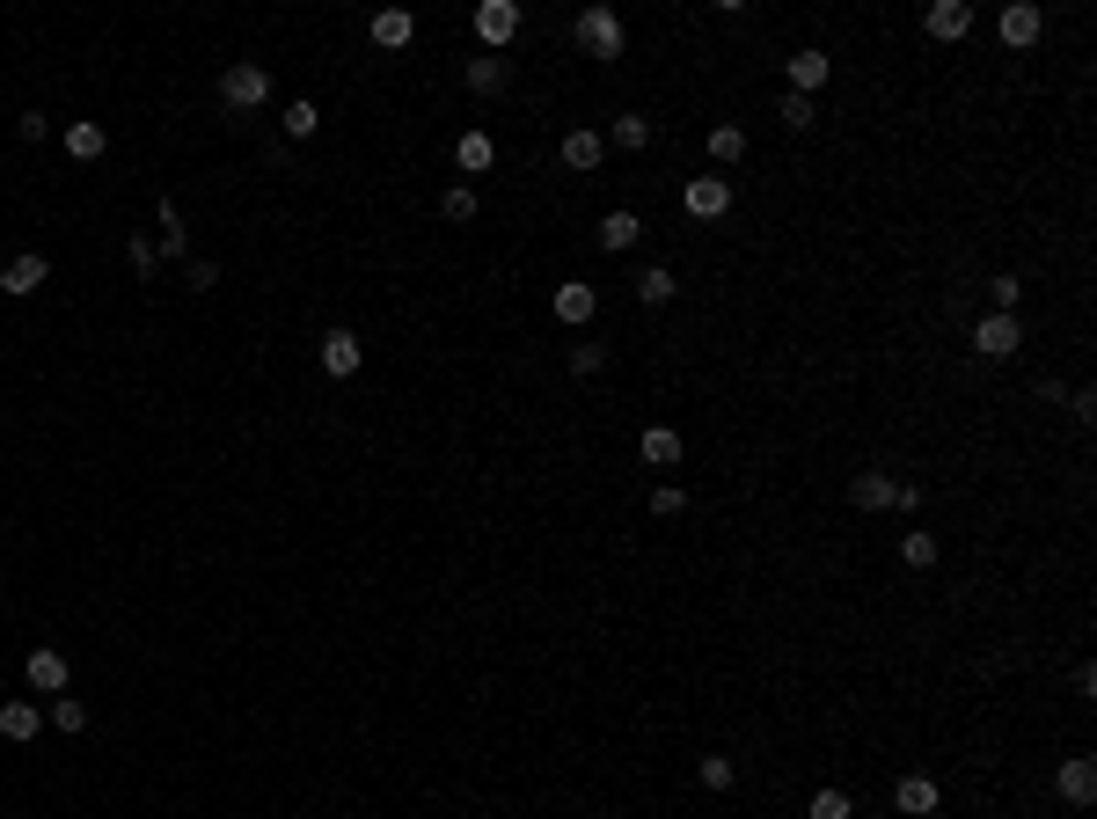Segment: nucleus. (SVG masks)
Here are the masks:
<instances>
[{"instance_id": "nucleus-1", "label": "nucleus", "mask_w": 1097, "mask_h": 819, "mask_svg": "<svg viewBox=\"0 0 1097 819\" xmlns=\"http://www.w3.org/2000/svg\"><path fill=\"white\" fill-rule=\"evenodd\" d=\"M264 96H271V73L257 67V59H235V67L219 73V103H227V110H257Z\"/></svg>"}, {"instance_id": "nucleus-2", "label": "nucleus", "mask_w": 1097, "mask_h": 819, "mask_svg": "<svg viewBox=\"0 0 1097 819\" xmlns=\"http://www.w3.org/2000/svg\"><path fill=\"white\" fill-rule=\"evenodd\" d=\"M1017 344H1024V330H1017V314H995V308H988V314H980V322H974V352H980V359H1017Z\"/></svg>"}, {"instance_id": "nucleus-3", "label": "nucleus", "mask_w": 1097, "mask_h": 819, "mask_svg": "<svg viewBox=\"0 0 1097 819\" xmlns=\"http://www.w3.org/2000/svg\"><path fill=\"white\" fill-rule=\"evenodd\" d=\"M579 45L593 51V59H622V15H615V8H585L579 15Z\"/></svg>"}, {"instance_id": "nucleus-4", "label": "nucleus", "mask_w": 1097, "mask_h": 819, "mask_svg": "<svg viewBox=\"0 0 1097 819\" xmlns=\"http://www.w3.org/2000/svg\"><path fill=\"white\" fill-rule=\"evenodd\" d=\"M681 205H688V219H725L731 213V183L725 176H688Z\"/></svg>"}, {"instance_id": "nucleus-5", "label": "nucleus", "mask_w": 1097, "mask_h": 819, "mask_svg": "<svg viewBox=\"0 0 1097 819\" xmlns=\"http://www.w3.org/2000/svg\"><path fill=\"white\" fill-rule=\"evenodd\" d=\"M23 680L37 688V696H67V651H51V644H37L23 658Z\"/></svg>"}, {"instance_id": "nucleus-6", "label": "nucleus", "mask_w": 1097, "mask_h": 819, "mask_svg": "<svg viewBox=\"0 0 1097 819\" xmlns=\"http://www.w3.org/2000/svg\"><path fill=\"white\" fill-rule=\"evenodd\" d=\"M922 29L937 45H958V37L974 29V8H966V0H937V8H922Z\"/></svg>"}, {"instance_id": "nucleus-7", "label": "nucleus", "mask_w": 1097, "mask_h": 819, "mask_svg": "<svg viewBox=\"0 0 1097 819\" xmlns=\"http://www.w3.org/2000/svg\"><path fill=\"white\" fill-rule=\"evenodd\" d=\"M849 498H856V512H893V498H901V483L885 476V468H856Z\"/></svg>"}, {"instance_id": "nucleus-8", "label": "nucleus", "mask_w": 1097, "mask_h": 819, "mask_svg": "<svg viewBox=\"0 0 1097 819\" xmlns=\"http://www.w3.org/2000/svg\"><path fill=\"white\" fill-rule=\"evenodd\" d=\"M476 37H484L490 51L512 45V37H520V8H512V0H484V8H476Z\"/></svg>"}, {"instance_id": "nucleus-9", "label": "nucleus", "mask_w": 1097, "mask_h": 819, "mask_svg": "<svg viewBox=\"0 0 1097 819\" xmlns=\"http://www.w3.org/2000/svg\"><path fill=\"white\" fill-rule=\"evenodd\" d=\"M549 308H557V322H571V330H585V322H593V308H600V293L585 286V278H563V286H557V300H549Z\"/></svg>"}, {"instance_id": "nucleus-10", "label": "nucleus", "mask_w": 1097, "mask_h": 819, "mask_svg": "<svg viewBox=\"0 0 1097 819\" xmlns=\"http://www.w3.org/2000/svg\"><path fill=\"white\" fill-rule=\"evenodd\" d=\"M827 73H834V59L820 45L812 51H790V96H820L827 88Z\"/></svg>"}, {"instance_id": "nucleus-11", "label": "nucleus", "mask_w": 1097, "mask_h": 819, "mask_svg": "<svg viewBox=\"0 0 1097 819\" xmlns=\"http://www.w3.org/2000/svg\"><path fill=\"white\" fill-rule=\"evenodd\" d=\"M359 359H366V352H359V337H351V330H330V337H322V373H330V381H351V373H359Z\"/></svg>"}, {"instance_id": "nucleus-12", "label": "nucleus", "mask_w": 1097, "mask_h": 819, "mask_svg": "<svg viewBox=\"0 0 1097 819\" xmlns=\"http://www.w3.org/2000/svg\"><path fill=\"white\" fill-rule=\"evenodd\" d=\"M995 29H1002V45H1017V51H1024V45H1039L1047 15H1039L1032 0H1017V8H1002V23H995Z\"/></svg>"}, {"instance_id": "nucleus-13", "label": "nucleus", "mask_w": 1097, "mask_h": 819, "mask_svg": "<svg viewBox=\"0 0 1097 819\" xmlns=\"http://www.w3.org/2000/svg\"><path fill=\"white\" fill-rule=\"evenodd\" d=\"M37 732H45V710H37V702H0V739L29 747Z\"/></svg>"}, {"instance_id": "nucleus-14", "label": "nucleus", "mask_w": 1097, "mask_h": 819, "mask_svg": "<svg viewBox=\"0 0 1097 819\" xmlns=\"http://www.w3.org/2000/svg\"><path fill=\"white\" fill-rule=\"evenodd\" d=\"M410 37H417V15H410V8H381V15H373V45H381V51H403Z\"/></svg>"}, {"instance_id": "nucleus-15", "label": "nucleus", "mask_w": 1097, "mask_h": 819, "mask_svg": "<svg viewBox=\"0 0 1097 819\" xmlns=\"http://www.w3.org/2000/svg\"><path fill=\"white\" fill-rule=\"evenodd\" d=\"M600 154H608V140H600L593 124H585V132H563V169H585V176H593V169H600Z\"/></svg>"}, {"instance_id": "nucleus-16", "label": "nucleus", "mask_w": 1097, "mask_h": 819, "mask_svg": "<svg viewBox=\"0 0 1097 819\" xmlns=\"http://www.w3.org/2000/svg\"><path fill=\"white\" fill-rule=\"evenodd\" d=\"M893 805H901L907 819H929V812H937V775H901Z\"/></svg>"}, {"instance_id": "nucleus-17", "label": "nucleus", "mask_w": 1097, "mask_h": 819, "mask_svg": "<svg viewBox=\"0 0 1097 819\" xmlns=\"http://www.w3.org/2000/svg\"><path fill=\"white\" fill-rule=\"evenodd\" d=\"M1061 797H1069V805H1090V797H1097V761H1090V753L1061 761Z\"/></svg>"}, {"instance_id": "nucleus-18", "label": "nucleus", "mask_w": 1097, "mask_h": 819, "mask_svg": "<svg viewBox=\"0 0 1097 819\" xmlns=\"http://www.w3.org/2000/svg\"><path fill=\"white\" fill-rule=\"evenodd\" d=\"M45 278H51V264H45V257H15V264L0 271V293H15V300H23V293H37Z\"/></svg>"}, {"instance_id": "nucleus-19", "label": "nucleus", "mask_w": 1097, "mask_h": 819, "mask_svg": "<svg viewBox=\"0 0 1097 819\" xmlns=\"http://www.w3.org/2000/svg\"><path fill=\"white\" fill-rule=\"evenodd\" d=\"M490 162H498V146H490V132H462V140H454V169H462V176H484Z\"/></svg>"}, {"instance_id": "nucleus-20", "label": "nucleus", "mask_w": 1097, "mask_h": 819, "mask_svg": "<svg viewBox=\"0 0 1097 819\" xmlns=\"http://www.w3.org/2000/svg\"><path fill=\"white\" fill-rule=\"evenodd\" d=\"M636 241H644V219H636L630 205L600 219V249H615V257H622V249H636Z\"/></svg>"}, {"instance_id": "nucleus-21", "label": "nucleus", "mask_w": 1097, "mask_h": 819, "mask_svg": "<svg viewBox=\"0 0 1097 819\" xmlns=\"http://www.w3.org/2000/svg\"><path fill=\"white\" fill-rule=\"evenodd\" d=\"M103 146H110V132H103V124H88V118L67 124V154H73V162H96Z\"/></svg>"}, {"instance_id": "nucleus-22", "label": "nucleus", "mask_w": 1097, "mask_h": 819, "mask_svg": "<svg viewBox=\"0 0 1097 819\" xmlns=\"http://www.w3.org/2000/svg\"><path fill=\"white\" fill-rule=\"evenodd\" d=\"M468 88H476V96H498V88H505V59H490V51H484V59H468Z\"/></svg>"}, {"instance_id": "nucleus-23", "label": "nucleus", "mask_w": 1097, "mask_h": 819, "mask_svg": "<svg viewBox=\"0 0 1097 819\" xmlns=\"http://www.w3.org/2000/svg\"><path fill=\"white\" fill-rule=\"evenodd\" d=\"M644 461H652V468H673V461H681V432L652 425V432H644Z\"/></svg>"}, {"instance_id": "nucleus-24", "label": "nucleus", "mask_w": 1097, "mask_h": 819, "mask_svg": "<svg viewBox=\"0 0 1097 819\" xmlns=\"http://www.w3.org/2000/svg\"><path fill=\"white\" fill-rule=\"evenodd\" d=\"M739 154H747V132H739V124H717V132H710V162H717V169H731Z\"/></svg>"}, {"instance_id": "nucleus-25", "label": "nucleus", "mask_w": 1097, "mask_h": 819, "mask_svg": "<svg viewBox=\"0 0 1097 819\" xmlns=\"http://www.w3.org/2000/svg\"><path fill=\"white\" fill-rule=\"evenodd\" d=\"M636 293H644V308H666V300H673V271H666V264H652L644 278H636Z\"/></svg>"}, {"instance_id": "nucleus-26", "label": "nucleus", "mask_w": 1097, "mask_h": 819, "mask_svg": "<svg viewBox=\"0 0 1097 819\" xmlns=\"http://www.w3.org/2000/svg\"><path fill=\"white\" fill-rule=\"evenodd\" d=\"M901 556H907V563H915V571H929V563H937V534H929V527H907Z\"/></svg>"}, {"instance_id": "nucleus-27", "label": "nucleus", "mask_w": 1097, "mask_h": 819, "mask_svg": "<svg viewBox=\"0 0 1097 819\" xmlns=\"http://www.w3.org/2000/svg\"><path fill=\"white\" fill-rule=\"evenodd\" d=\"M608 140H615V146H630V154H644V146H652V118H615Z\"/></svg>"}, {"instance_id": "nucleus-28", "label": "nucleus", "mask_w": 1097, "mask_h": 819, "mask_svg": "<svg viewBox=\"0 0 1097 819\" xmlns=\"http://www.w3.org/2000/svg\"><path fill=\"white\" fill-rule=\"evenodd\" d=\"M849 791H812V805H804V819H849Z\"/></svg>"}, {"instance_id": "nucleus-29", "label": "nucleus", "mask_w": 1097, "mask_h": 819, "mask_svg": "<svg viewBox=\"0 0 1097 819\" xmlns=\"http://www.w3.org/2000/svg\"><path fill=\"white\" fill-rule=\"evenodd\" d=\"M278 124H286V140H315L322 110H315V103H293V110H286V118H278Z\"/></svg>"}, {"instance_id": "nucleus-30", "label": "nucleus", "mask_w": 1097, "mask_h": 819, "mask_svg": "<svg viewBox=\"0 0 1097 819\" xmlns=\"http://www.w3.org/2000/svg\"><path fill=\"white\" fill-rule=\"evenodd\" d=\"M652 512H658V520H681V512H688V490H681V483H658V490H652Z\"/></svg>"}, {"instance_id": "nucleus-31", "label": "nucleus", "mask_w": 1097, "mask_h": 819, "mask_svg": "<svg viewBox=\"0 0 1097 819\" xmlns=\"http://www.w3.org/2000/svg\"><path fill=\"white\" fill-rule=\"evenodd\" d=\"M812 118H820L812 96H783V124H790V132H812Z\"/></svg>"}, {"instance_id": "nucleus-32", "label": "nucleus", "mask_w": 1097, "mask_h": 819, "mask_svg": "<svg viewBox=\"0 0 1097 819\" xmlns=\"http://www.w3.org/2000/svg\"><path fill=\"white\" fill-rule=\"evenodd\" d=\"M439 213L446 219H476V183H454V191L439 198Z\"/></svg>"}, {"instance_id": "nucleus-33", "label": "nucleus", "mask_w": 1097, "mask_h": 819, "mask_svg": "<svg viewBox=\"0 0 1097 819\" xmlns=\"http://www.w3.org/2000/svg\"><path fill=\"white\" fill-rule=\"evenodd\" d=\"M51 724H59V732H88V702H67V696H59V702H51Z\"/></svg>"}, {"instance_id": "nucleus-34", "label": "nucleus", "mask_w": 1097, "mask_h": 819, "mask_svg": "<svg viewBox=\"0 0 1097 819\" xmlns=\"http://www.w3.org/2000/svg\"><path fill=\"white\" fill-rule=\"evenodd\" d=\"M124 257H132V271H140V278H154V264H162V249H154L146 235H132V241H124Z\"/></svg>"}, {"instance_id": "nucleus-35", "label": "nucleus", "mask_w": 1097, "mask_h": 819, "mask_svg": "<svg viewBox=\"0 0 1097 819\" xmlns=\"http://www.w3.org/2000/svg\"><path fill=\"white\" fill-rule=\"evenodd\" d=\"M731 775L739 769H731L725 753H703V791H731Z\"/></svg>"}, {"instance_id": "nucleus-36", "label": "nucleus", "mask_w": 1097, "mask_h": 819, "mask_svg": "<svg viewBox=\"0 0 1097 819\" xmlns=\"http://www.w3.org/2000/svg\"><path fill=\"white\" fill-rule=\"evenodd\" d=\"M563 366H571V373L585 381V373H600V366H608V352H600V344H579V352H571Z\"/></svg>"}, {"instance_id": "nucleus-37", "label": "nucleus", "mask_w": 1097, "mask_h": 819, "mask_svg": "<svg viewBox=\"0 0 1097 819\" xmlns=\"http://www.w3.org/2000/svg\"><path fill=\"white\" fill-rule=\"evenodd\" d=\"M988 293H995V314H1010V308H1017V278H1010V271H1002V278H995V286H988Z\"/></svg>"}, {"instance_id": "nucleus-38", "label": "nucleus", "mask_w": 1097, "mask_h": 819, "mask_svg": "<svg viewBox=\"0 0 1097 819\" xmlns=\"http://www.w3.org/2000/svg\"><path fill=\"white\" fill-rule=\"evenodd\" d=\"M183 278H191V293H213V286H219V264H205V257H198Z\"/></svg>"}, {"instance_id": "nucleus-39", "label": "nucleus", "mask_w": 1097, "mask_h": 819, "mask_svg": "<svg viewBox=\"0 0 1097 819\" xmlns=\"http://www.w3.org/2000/svg\"><path fill=\"white\" fill-rule=\"evenodd\" d=\"M15 132H23V140H45L51 118H45V110H23V118H15Z\"/></svg>"}]
</instances>
